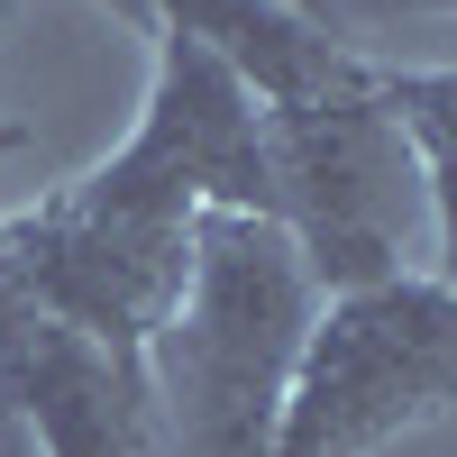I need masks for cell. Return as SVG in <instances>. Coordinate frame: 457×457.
Returning a JSON list of instances; mask_svg holds the SVG:
<instances>
[{
	"label": "cell",
	"instance_id": "9",
	"mask_svg": "<svg viewBox=\"0 0 457 457\" xmlns=\"http://www.w3.org/2000/svg\"><path fill=\"white\" fill-rule=\"evenodd\" d=\"M0 457H37V448H28V439H19V421H10V439H0Z\"/></svg>",
	"mask_w": 457,
	"mask_h": 457
},
{
	"label": "cell",
	"instance_id": "7",
	"mask_svg": "<svg viewBox=\"0 0 457 457\" xmlns=\"http://www.w3.org/2000/svg\"><path fill=\"white\" fill-rule=\"evenodd\" d=\"M375 92H385L411 165H421V202H430V238H439L430 275L457 284V64H375Z\"/></svg>",
	"mask_w": 457,
	"mask_h": 457
},
{
	"label": "cell",
	"instance_id": "4",
	"mask_svg": "<svg viewBox=\"0 0 457 457\" xmlns=\"http://www.w3.org/2000/svg\"><path fill=\"white\" fill-rule=\"evenodd\" d=\"M92 193L137 202V211H256L275 220V156H265V110L193 37H156V73H146L137 129L83 174Z\"/></svg>",
	"mask_w": 457,
	"mask_h": 457
},
{
	"label": "cell",
	"instance_id": "6",
	"mask_svg": "<svg viewBox=\"0 0 457 457\" xmlns=\"http://www.w3.org/2000/svg\"><path fill=\"white\" fill-rule=\"evenodd\" d=\"M165 28L193 37V46H211V55L247 83L256 110L312 101V92L338 83V73L366 64V55H348V46H329V37L302 19V10H284V0H156V37H165Z\"/></svg>",
	"mask_w": 457,
	"mask_h": 457
},
{
	"label": "cell",
	"instance_id": "10",
	"mask_svg": "<svg viewBox=\"0 0 457 457\" xmlns=\"http://www.w3.org/2000/svg\"><path fill=\"white\" fill-rule=\"evenodd\" d=\"M37 10V0H0V28H10V19H28Z\"/></svg>",
	"mask_w": 457,
	"mask_h": 457
},
{
	"label": "cell",
	"instance_id": "5",
	"mask_svg": "<svg viewBox=\"0 0 457 457\" xmlns=\"http://www.w3.org/2000/svg\"><path fill=\"white\" fill-rule=\"evenodd\" d=\"M0 411L37 457H165L146 366L110 357L73 320L0 293Z\"/></svg>",
	"mask_w": 457,
	"mask_h": 457
},
{
	"label": "cell",
	"instance_id": "2",
	"mask_svg": "<svg viewBox=\"0 0 457 457\" xmlns=\"http://www.w3.org/2000/svg\"><path fill=\"white\" fill-rule=\"evenodd\" d=\"M457 411V284L403 265L385 284L320 293L275 457H375Z\"/></svg>",
	"mask_w": 457,
	"mask_h": 457
},
{
	"label": "cell",
	"instance_id": "1",
	"mask_svg": "<svg viewBox=\"0 0 457 457\" xmlns=\"http://www.w3.org/2000/svg\"><path fill=\"white\" fill-rule=\"evenodd\" d=\"M320 284L284 220L202 211L174 312L146 338V403L165 457H275V421L312 338Z\"/></svg>",
	"mask_w": 457,
	"mask_h": 457
},
{
	"label": "cell",
	"instance_id": "3",
	"mask_svg": "<svg viewBox=\"0 0 457 457\" xmlns=\"http://www.w3.org/2000/svg\"><path fill=\"white\" fill-rule=\"evenodd\" d=\"M265 156H275V220L320 293L403 275L411 220L430 202H421V165H411L385 92H375V64L338 73L312 101L265 110Z\"/></svg>",
	"mask_w": 457,
	"mask_h": 457
},
{
	"label": "cell",
	"instance_id": "12",
	"mask_svg": "<svg viewBox=\"0 0 457 457\" xmlns=\"http://www.w3.org/2000/svg\"><path fill=\"white\" fill-rule=\"evenodd\" d=\"M0 137H10V129H0Z\"/></svg>",
	"mask_w": 457,
	"mask_h": 457
},
{
	"label": "cell",
	"instance_id": "11",
	"mask_svg": "<svg viewBox=\"0 0 457 457\" xmlns=\"http://www.w3.org/2000/svg\"><path fill=\"white\" fill-rule=\"evenodd\" d=\"M0 439H10V411H0Z\"/></svg>",
	"mask_w": 457,
	"mask_h": 457
},
{
	"label": "cell",
	"instance_id": "8",
	"mask_svg": "<svg viewBox=\"0 0 457 457\" xmlns=\"http://www.w3.org/2000/svg\"><path fill=\"white\" fill-rule=\"evenodd\" d=\"M120 28H137V37H156V0H101Z\"/></svg>",
	"mask_w": 457,
	"mask_h": 457
}]
</instances>
